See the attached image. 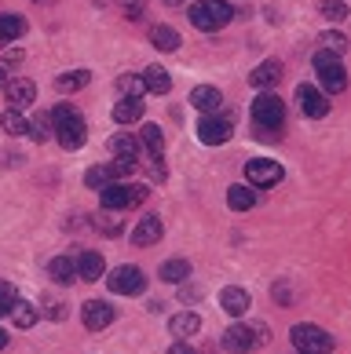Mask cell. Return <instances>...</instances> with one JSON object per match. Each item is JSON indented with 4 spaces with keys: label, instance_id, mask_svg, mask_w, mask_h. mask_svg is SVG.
Listing matches in <instances>:
<instances>
[{
    "label": "cell",
    "instance_id": "12",
    "mask_svg": "<svg viewBox=\"0 0 351 354\" xmlns=\"http://www.w3.org/2000/svg\"><path fill=\"white\" fill-rule=\"evenodd\" d=\"M256 344H253V329L249 325H231L224 333V351L227 354H249Z\"/></svg>",
    "mask_w": 351,
    "mask_h": 354
},
{
    "label": "cell",
    "instance_id": "9",
    "mask_svg": "<svg viewBox=\"0 0 351 354\" xmlns=\"http://www.w3.org/2000/svg\"><path fill=\"white\" fill-rule=\"evenodd\" d=\"M114 307L107 304V299H88V304L81 307V322H84V329H92V333H102L107 325H114Z\"/></svg>",
    "mask_w": 351,
    "mask_h": 354
},
{
    "label": "cell",
    "instance_id": "19",
    "mask_svg": "<svg viewBox=\"0 0 351 354\" xmlns=\"http://www.w3.org/2000/svg\"><path fill=\"white\" fill-rule=\"evenodd\" d=\"M99 201H102V212H121V208H128V190L110 183V187L99 190Z\"/></svg>",
    "mask_w": 351,
    "mask_h": 354
},
{
    "label": "cell",
    "instance_id": "32",
    "mask_svg": "<svg viewBox=\"0 0 351 354\" xmlns=\"http://www.w3.org/2000/svg\"><path fill=\"white\" fill-rule=\"evenodd\" d=\"M117 88H121V99H143V77L136 73H125V77H117Z\"/></svg>",
    "mask_w": 351,
    "mask_h": 354
},
{
    "label": "cell",
    "instance_id": "43",
    "mask_svg": "<svg viewBox=\"0 0 351 354\" xmlns=\"http://www.w3.org/2000/svg\"><path fill=\"white\" fill-rule=\"evenodd\" d=\"M165 4H176V0H165Z\"/></svg>",
    "mask_w": 351,
    "mask_h": 354
},
{
    "label": "cell",
    "instance_id": "6",
    "mask_svg": "<svg viewBox=\"0 0 351 354\" xmlns=\"http://www.w3.org/2000/svg\"><path fill=\"white\" fill-rule=\"evenodd\" d=\"M253 121H260V128H282L285 121V102L275 91H260L253 99Z\"/></svg>",
    "mask_w": 351,
    "mask_h": 354
},
{
    "label": "cell",
    "instance_id": "35",
    "mask_svg": "<svg viewBox=\"0 0 351 354\" xmlns=\"http://www.w3.org/2000/svg\"><path fill=\"white\" fill-rule=\"evenodd\" d=\"M19 62H22V51L11 48L8 55H0V70H11V66H19Z\"/></svg>",
    "mask_w": 351,
    "mask_h": 354
},
{
    "label": "cell",
    "instance_id": "21",
    "mask_svg": "<svg viewBox=\"0 0 351 354\" xmlns=\"http://www.w3.org/2000/svg\"><path fill=\"white\" fill-rule=\"evenodd\" d=\"M143 117V99H117L114 102V121L117 124H132Z\"/></svg>",
    "mask_w": 351,
    "mask_h": 354
},
{
    "label": "cell",
    "instance_id": "2",
    "mask_svg": "<svg viewBox=\"0 0 351 354\" xmlns=\"http://www.w3.org/2000/svg\"><path fill=\"white\" fill-rule=\"evenodd\" d=\"M231 19H234V8L227 0H198V4H190V22L201 33H213L219 26H227Z\"/></svg>",
    "mask_w": 351,
    "mask_h": 354
},
{
    "label": "cell",
    "instance_id": "40",
    "mask_svg": "<svg viewBox=\"0 0 351 354\" xmlns=\"http://www.w3.org/2000/svg\"><path fill=\"white\" fill-rule=\"evenodd\" d=\"M117 4H125V8H128V15H139L143 0H117Z\"/></svg>",
    "mask_w": 351,
    "mask_h": 354
},
{
    "label": "cell",
    "instance_id": "29",
    "mask_svg": "<svg viewBox=\"0 0 351 354\" xmlns=\"http://www.w3.org/2000/svg\"><path fill=\"white\" fill-rule=\"evenodd\" d=\"M110 183H117L110 165H96V168H88V172H84V187H92V190H102V187H110Z\"/></svg>",
    "mask_w": 351,
    "mask_h": 354
},
{
    "label": "cell",
    "instance_id": "38",
    "mask_svg": "<svg viewBox=\"0 0 351 354\" xmlns=\"http://www.w3.org/2000/svg\"><path fill=\"white\" fill-rule=\"evenodd\" d=\"M168 354H198V351H194L190 344H183V339H176V344L168 347Z\"/></svg>",
    "mask_w": 351,
    "mask_h": 354
},
{
    "label": "cell",
    "instance_id": "10",
    "mask_svg": "<svg viewBox=\"0 0 351 354\" xmlns=\"http://www.w3.org/2000/svg\"><path fill=\"white\" fill-rule=\"evenodd\" d=\"M296 102H300V110L311 117V121H322V117L330 113V99L322 95L318 88H311V84H300V88H296Z\"/></svg>",
    "mask_w": 351,
    "mask_h": 354
},
{
    "label": "cell",
    "instance_id": "3",
    "mask_svg": "<svg viewBox=\"0 0 351 354\" xmlns=\"http://www.w3.org/2000/svg\"><path fill=\"white\" fill-rule=\"evenodd\" d=\"M293 347L296 354H330L333 351V336L330 333H322L318 325H293Z\"/></svg>",
    "mask_w": 351,
    "mask_h": 354
},
{
    "label": "cell",
    "instance_id": "13",
    "mask_svg": "<svg viewBox=\"0 0 351 354\" xmlns=\"http://www.w3.org/2000/svg\"><path fill=\"white\" fill-rule=\"evenodd\" d=\"M73 270H77V278H81V281H99L102 274H107V263H102L99 252H81L73 259Z\"/></svg>",
    "mask_w": 351,
    "mask_h": 354
},
{
    "label": "cell",
    "instance_id": "42",
    "mask_svg": "<svg viewBox=\"0 0 351 354\" xmlns=\"http://www.w3.org/2000/svg\"><path fill=\"white\" fill-rule=\"evenodd\" d=\"M0 88H8V73L4 70H0Z\"/></svg>",
    "mask_w": 351,
    "mask_h": 354
},
{
    "label": "cell",
    "instance_id": "33",
    "mask_svg": "<svg viewBox=\"0 0 351 354\" xmlns=\"http://www.w3.org/2000/svg\"><path fill=\"white\" fill-rule=\"evenodd\" d=\"M15 285H11V281H0V318H4V314L11 310V304H15Z\"/></svg>",
    "mask_w": 351,
    "mask_h": 354
},
{
    "label": "cell",
    "instance_id": "39",
    "mask_svg": "<svg viewBox=\"0 0 351 354\" xmlns=\"http://www.w3.org/2000/svg\"><path fill=\"white\" fill-rule=\"evenodd\" d=\"M326 44H330V48H336V51H341V48H344V37L336 33V30H330V33H326Z\"/></svg>",
    "mask_w": 351,
    "mask_h": 354
},
{
    "label": "cell",
    "instance_id": "26",
    "mask_svg": "<svg viewBox=\"0 0 351 354\" xmlns=\"http://www.w3.org/2000/svg\"><path fill=\"white\" fill-rule=\"evenodd\" d=\"M150 41H154V48H158V51H176L179 48V33L172 30V26H154Z\"/></svg>",
    "mask_w": 351,
    "mask_h": 354
},
{
    "label": "cell",
    "instance_id": "8",
    "mask_svg": "<svg viewBox=\"0 0 351 354\" xmlns=\"http://www.w3.org/2000/svg\"><path fill=\"white\" fill-rule=\"evenodd\" d=\"M107 285H110L114 296H139L143 288H147V278H143L139 267H117V270H110Z\"/></svg>",
    "mask_w": 351,
    "mask_h": 354
},
{
    "label": "cell",
    "instance_id": "14",
    "mask_svg": "<svg viewBox=\"0 0 351 354\" xmlns=\"http://www.w3.org/2000/svg\"><path fill=\"white\" fill-rule=\"evenodd\" d=\"M219 307H224L227 314H234V318H238V314L249 310V292H245L242 285H227L224 292H219Z\"/></svg>",
    "mask_w": 351,
    "mask_h": 354
},
{
    "label": "cell",
    "instance_id": "30",
    "mask_svg": "<svg viewBox=\"0 0 351 354\" xmlns=\"http://www.w3.org/2000/svg\"><path fill=\"white\" fill-rule=\"evenodd\" d=\"M0 128H4L8 136H26L30 132V121L22 117V110H4L0 113Z\"/></svg>",
    "mask_w": 351,
    "mask_h": 354
},
{
    "label": "cell",
    "instance_id": "31",
    "mask_svg": "<svg viewBox=\"0 0 351 354\" xmlns=\"http://www.w3.org/2000/svg\"><path fill=\"white\" fill-rule=\"evenodd\" d=\"M92 77H88V70H73V73H62L55 77V91H77V88H84Z\"/></svg>",
    "mask_w": 351,
    "mask_h": 354
},
{
    "label": "cell",
    "instance_id": "25",
    "mask_svg": "<svg viewBox=\"0 0 351 354\" xmlns=\"http://www.w3.org/2000/svg\"><path fill=\"white\" fill-rule=\"evenodd\" d=\"M22 33H26V22L19 15H0V48L11 44V41H19Z\"/></svg>",
    "mask_w": 351,
    "mask_h": 354
},
{
    "label": "cell",
    "instance_id": "11",
    "mask_svg": "<svg viewBox=\"0 0 351 354\" xmlns=\"http://www.w3.org/2000/svg\"><path fill=\"white\" fill-rule=\"evenodd\" d=\"M278 81H282V62H278V59L260 62V66L249 73V84H253V88H260V91H271Z\"/></svg>",
    "mask_w": 351,
    "mask_h": 354
},
{
    "label": "cell",
    "instance_id": "24",
    "mask_svg": "<svg viewBox=\"0 0 351 354\" xmlns=\"http://www.w3.org/2000/svg\"><path fill=\"white\" fill-rule=\"evenodd\" d=\"M8 314H11V322H15L19 329H33V325H37V307L26 304V299H15Z\"/></svg>",
    "mask_w": 351,
    "mask_h": 354
},
{
    "label": "cell",
    "instance_id": "34",
    "mask_svg": "<svg viewBox=\"0 0 351 354\" xmlns=\"http://www.w3.org/2000/svg\"><path fill=\"white\" fill-rule=\"evenodd\" d=\"M322 15L333 19V22H341V19H348V8L341 4V0H326V4H322Z\"/></svg>",
    "mask_w": 351,
    "mask_h": 354
},
{
    "label": "cell",
    "instance_id": "18",
    "mask_svg": "<svg viewBox=\"0 0 351 354\" xmlns=\"http://www.w3.org/2000/svg\"><path fill=\"white\" fill-rule=\"evenodd\" d=\"M198 329H201V318H198V314H190V310L176 314V318L168 322V333H172V339H187V336H194Z\"/></svg>",
    "mask_w": 351,
    "mask_h": 354
},
{
    "label": "cell",
    "instance_id": "16",
    "mask_svg": "<svg viewBox=\"0 0 351 354\" xmlns=\"http://www.w3.org/2000/svg\"><path fill=\"white\" fill-rule=\"evenodd\" d=\"M143 88L154 91V95H168V91H172V77H168V70H165V66L150 62L147 73H143Z\"/></svg>",
    "mask_w": 351,
    "mask_h": 354
},
{
    "label": "cell",
    "instance_id": "27",
    "mask_svg": "<svg viewBox=\"0 0 351 354\" xmlns=\"http://www.w3.org/2000/svg\"><path fill=\"white\" fill-rule=\"evenodd\" d=\"M227 205L234 208V212H249V208L256 205L253 187H231V190H227Z\"/></svg>",
    "mask_w": 351,
    "mask_h": 354
},
{
    "label": "cell",
    "instance_id": "37",
    "mask_svg": "<svg viewBox=\"0 0 351 354\" xmlns=\"http://www.w3.org/2000/svg\"><path fill=\"white\" fill-rule=\"evenodd\" d=\"M147 201V187H132L128 190V205H143Z\"/></svg>",
    "mask_w": 351,
    "mask_h": 354
},
{
    "label": "cell",
    "instance_id": "4",
    "mask_svg": "<svg viewBox=\"0 0 351 354\" xmlns=\"http://www.w3.org/2000/svg\"><path fill=\"white\" fill-rule=\"evenodd\" d=\"M315 73L322 81V91H344V84H348L344 62H341L336 51H318L315 55Z\"/></svg>",
    "mask_w": 351,
    "mask_h": 354
},
{
    "label": "cell",
    "instance_id": "28",
    "mask_svg": "<svg viewBox=\"0 0 351 354\" xmlns=\"http://www.w3.org/2000/svg\"><path fill=\"white\" fill-rule=\"evenodd\" d=\"M187 274H190L187 259H165V263H161V281H168V285L187 281Z\"/></svg>",
    "mask_w": 351,
    "mask_h": 354
},
{
    "label": "cell",
    "instance_id": "1",
    "mask_svg": "<svg viewBox=\"0 0 351 354\" xmlns=\"http://www.w3.org/2000/svg\"><path fill=\"white\" fill-rule=\"evenodd\" d=\"M48 124H51V132H55V139H59L62 150H81V147H84L88 124H84V117H81V110H77V106H70V102H59V106L48 113Z\"/></svg>",
    "mask_w": 351,
    "mask_h": 354
},
{
    "label": "cell",
    "instance_id": "36",
    "mask_svg": "<svg viewBox=\"0 0 351 354\" xmlns=\"http://www.w3.org/2000/svg\"><path fill=\"white\" fill-rule=\"evenodd\" d=\"M249 329H253V344H256V347H260V344H267V339H271V333L264 329V322H253Z\"/></svg>",
    "mask_w": 351,
    "mask_h": 354
},
{
    "label": "cell",
    "instance_id": "41",
    "mask_svg": "<svg viewBox=\"0 0 351 354\" xmlns=\"http://www.w3.org/2000/svg\"><path fill=\"white\" fill-rule=\"evenodd\" d=\"M4 347H8V333H4V329H0V351H4Z\"/></svg>",
    "mask_w": 351,
    "mask_h": 354
},
{
    "label": "cell",
    "instance_id": "7",
    "mask_svg": "<svg viewBox=\"0 0 351 354\" xmlns=\"http://www.w3.org/2000/svg\"><path fill=\"white\" fill-rule=\"evenodd\" d=\"M282 165L278 161H271V157H253L249 165H245V179L253 183V187H264V190H271V187H278L282 183Z\"/></svg>",
    "mask_w": 351,
    "mask_h": 354
},
{
    "label": "cell",
    "instance_id": "15",
    "mask_svg": "<svg viewBox=\"0 0 351 354\" xmlns=\"http://www.w3.org/2000/svg\"><path fill=\"white\" fill-rule=\"evenodd\" d=\"M132 241L139 248H147V245H158L161 241V219L158 216H143L136 223V234H132Z\"/></svg>",
    "mask_w": 351,
    "mask_h": 354
},
{
    "label": "cell",
    "instance_id": "23",
    "mask_svg": "<svg viewBox=\"0 0 351 354\" xmlns=\"http://www.w3.org/2000/svg\"><path fill=\"white\" fill-rule=\"evenodd\" d=\"M48 274H51V281H59V285H70L77 278V270H73V259L70 256H55L48 263Z\"/></svg>",
    "mask_w": 351,
    "mask_h": 354
},
{
    "label": "cell",
    "instance_id": "20",
    "mask_svg": "<svg viewBox=\"0 0 351 354\" xmlns=\"http://www.w3.org/2000/svg\"><path fill=\"white\" fill-rule=\"evenodd\" d=\"M110 153L117 157V161H132L136 165V157H139V139H132V136H114L110 139Z\"/></svg>",
    "mask_w": 351,
    "mask_h": 354
},
{
    "label": "cell",
    "instance_id": "17",
    "mask_svg": "<svg viewBox=\"0 0 351 354\" xmlns=\"http://www.w3.org/2000/svg\"><path fill=\"white\" fill-rule=\"evenodd\" d=\"M33 99H37V84H33V81H11V84H8V102H11V110L33 106Z\"/></svg>",
    "mask_w": 351,
    "mask_h": 354
},
{
    "label": "cell",
    "instance_id": "5",
    "mask_svg": "<svg viewBox=\"0 0 351 354\" xmlns=\"http://www.w3.org/2000/svg\"><path fill=\"white\" fill-rule=\"evenodd\" d=\"M234 136V113H205L198 121V139L205 147H219V142H227Z\"/></svg>",
    "mask_w": 351,
    "mask_h": 354
},
{
    "label": "cell",
    "instance_id": "22",
    "mask_svg": "<svg viewBox=\"0 0 351 354\" xmlns=\"http://www.w3.org/2000/svg\"><path fill=\"white\" fill-rule=\"evenodd\" d=\"M190 102H194V106H198L201 113H213V110L219 106V88H213V84L194 88V91H190Z\"/></svg>",
    "mask_w": 351,
    "mask_h": 354
}]
</instances>
